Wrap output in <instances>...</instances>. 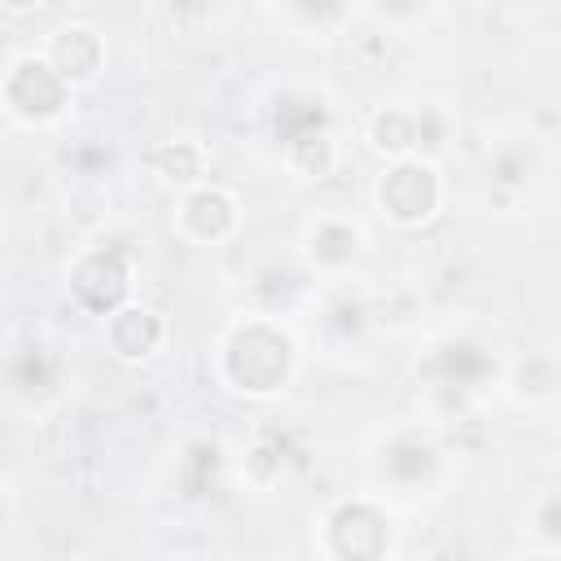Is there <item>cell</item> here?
Wrapping results in <instances>:
<instances>
[{"label":"cell","instance_id":"obj_6","mask_svg":"<svg viewBox=\"0 0 561 561\" xmlns=\"http://www.w3.org/2000/svg\"><path fill=\"white\" fill-rule=\"evenodd\" d=\"M390 548V522L377 504L351 500L329 517V552L337 557H381Z\"/></svg>","mask_w":561,"mask_h":561},{"label":"cell","instance_id":"obj_4","mask_svg":"<svg viewBox=\"0 0 561 561\" xmlns=\"http://www.w3.org/2000/svg\"><path fill=\"white\" fill-rule=\"evenodd\" d=\"M131 294V259L118 245H88L70 263V298L92 316H114Z\"/></svg>","mask_w":561,"mask_h":561},{"label":"cell","instance_id":"obj_3","mask_svg":"<svg viewBox=\"0 0 561 561\" xmlns=\"http://www.w3.org/2000/svg\"><path fill=\"white\" fill-rule=\"evenodd\" d=\"M438 202H443V180H438L434 162L421 153L394 158L390 171H381V180H377V206L386 210V219H394L403 228L434 219Z\"/></svg>","mask_w":561,"mask_h":561},{"label":"cell","instance_id":"obj_15","mask_svg":"<svg viewBox=\"0 0 561 561\" xmlns=\"http://www.w3.org/2000/svg\"><path fill=\"white\" fill-rule=\"evenodd\" d=\"M535 530L548 535V539L561 548V495L539 500V508H535Z\"/></svg>","mask_w":561,"mask_h":561},{"label":"cell","instance_id":"obj_9","mask_svg":"<svg viewBox=\"0 0 561 561\" xmlns=\"http://www.w3.org/2000/svg\"><path fill=\"white\" fill-rule=\"evenodd\" d=\"M44 57H48L70 83H88V79H96L101 61H105V44H101V35H96L92 26L70 22V26H57V31L48 35Z\"/></svg>","mask_w":561,"mask_h":561},{"label":"cell","instance_id":"obj_16","mask_svg":"<svg viewBox=\"0 0 561 561\" xmlns=\"http://www.w3.org/2000/svg\"><path fill=\"white\" fill-rule=\"evenodd\" d=\"M167 9H171V18H184V13L206 18L210 13V0H167Z\"/></svg>","mask_w":561,"mask_h":561},{"label":"cell","instance_id":"obj_18","mask_svg":"<svg viewBox=\"0 0 561 561\" xmlns=\"http://www.w3.org/2000/svg\"><path fill=\"white\" fill-rule=\"evenodd\" d=\"M44 0H4V9L9 13H31V9H39Z\"/></svg>","mask_w":561,"mask_h":561},{"label":"cell","instance_id":"obj_5","mask_svg":"<svg viewBox=\"0 0 561 561\" xmlns=\"http://www.w3.org/2000/svg\"><path fill=\"white\" fill-rule=\"evenodd\" d=\"M368 140L373 149L390 153V158H412V153H430L438 149V123L430 110H412V105H386L373 114L368 123Z\"/></svg>","mask_w":561,"mask_h":561},{"label":"cell","instance_id":"obj_17","mask_svg":"<svg viewBox=\"0 0 561 561\" xmlns=\"http://www.w3.org/2000/svg\"><path fill=\"white\" fill-rule=\"evenodd\" d=\"M421 4H425V0H377V9L390 13V18H412Z\"/></svg>","mask_w":561,"mask_h":561},{"label":"cell","instance_id":"obj_8","mask_svg":"<svg viewBox=\"0 0 561 561\" xmlns=\"http://www.w3.org/2000/svg\"><path fill=\"white\" fill-rule=\"evenodd\" d=\"M359 228L351 219L337 215H320L316 224H307L302 232V254L316 272H346L359 259Z\"/></svg>","mask_w":561,"mask_h":561},{"label":"cell","instance_id":"obj_7","mask_svg":"<svg viewBox=\"0 0 561 561\" xmlns=\"http://www.w3.org/2000/svg\"><path fill=\"white\" fill-rule=\"evenodd\" d=\"M241 224V210H237V197L219 184H197L188 188V197L180 202V232L188 241H202V245H219L237 232Z\"/></svg>","mask_w":561,"mask_h":561},{"label":"cell","instance_id":"obj_13","mask_svg":"<svg viewBox=\"0 0 561 561\" xmlns=\"http://www.w3.org/2000/svg\"><path fill=\"white\" fill-rule=\"evenodd\" d=\"M438 465V451H434V443H425L421 434H394L390 438V447L381 451V469L394 478V482H421V478H430V469Z\"/></svg>","mask_w":561,"mask_h":561},{"label":"cell","instance_id":"obj_14","mask_svg":"<svg viewBox=\"0 0 561 561\" xmlns=\"http://www.w3.org/2000/svg\"><path fill=\"white\" fill-rule=\"evenodd\" d=\"M289 13L311 31H337L346 18V0H289Z\"/></svg>","mask_w":561,"mask_h":561},{"label":"cell","instance_id":"obj_11","mask_svg":"<svg viewBox=\"0 0 561 561\" xmlns=\"http://www.w3.org/2000/svg\"><path fill=\"white\" fill-rule=\"evenodd\" d=\"M425 368L438 377L443 390L465 394V390H473V386L482 381V373L491 368V359H486V351L473 346V342H443V346H434V355H430Z\"/></svg>","mask_w":561,"mask_h":561},{"label":"cell","instance_id":"obj_2","mask_svg":"<svg viewBox=\"0 0 561 561\" xmlns=\"http://www.w3.org/2000/svg\"><path fill=\"white\" fill-rule=\"evenodd\" d=\"M70 79L48 57H18L4 75V110L18 123H53L70 105Z\"/></svg>","mask_w":561,"mask_h":561},{"label":"cell","instance_id":"obj_12","mask_svg":"<svg viewBox=\"0 0 561 561\" xmlns=\"http://www.w3.org/2000/svg\"><path fill=\"white\" fill-rule=\"evenodd\" d=\"M153 171L175 188H197L206 180V149L197 140H167L153 149Z\"/></svg>","mask_w":561,"mask_h":561},{"label":"cell","instance_id":"obj_10","mask_svg":"<svg viewBox=\"0 0 561 561\" xmlns=\"http://www.w3.org/2000/svg\"><path fill=\"white\" fill-rule=\"evenodd\" d=\"M162 320L149 311V307H118L105 324V342L118 359L136 364V359H149L158 346H162Z\"/></svg>","mask_w":561,"mask_h":561},{"label":"cell","instance_id":"obj_1","mask_svg":"<svg viewBox=\"0 0 561 561\" xmlns=\"http://www.w3.org/2000/svg\"><path fill=\"white\" fill-rule=\"evenodd\" d=\"M294 351L298 346H294L289 329H280L267 316H254V320L237 324L224 337V346H219V377L237 394L267 399V394L285 390V381L294 373Z\"/></svg>","mask_w":561,"mask_h":561}]
</instances>
